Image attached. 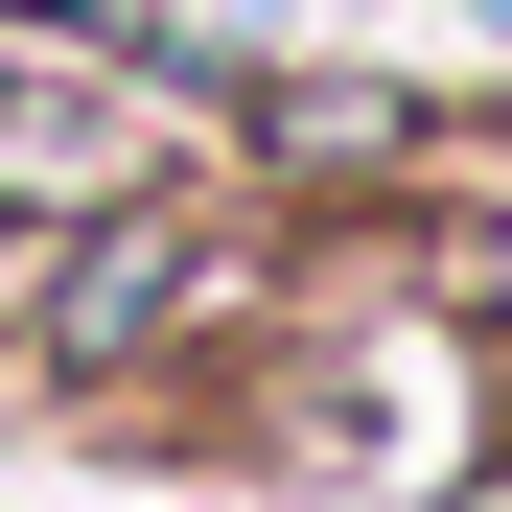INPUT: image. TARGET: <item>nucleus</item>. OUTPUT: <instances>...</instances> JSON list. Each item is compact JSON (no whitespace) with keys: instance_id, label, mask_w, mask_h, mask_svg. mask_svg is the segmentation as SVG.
Masks as SVG:
<instances>
[{"instance_id":"obj_1","label":"nucleus","mask_w":512,"mask_h":512,"mask_svg":"<svg viewBox=\"0 0 512 512\" xmlns=\"http://www.w3.org/2000/svg\"><path fill=\"white\" fill-rule=\"evenodd\" d=\"M187 303H210V233H117V256H70L47 326H70V350H140V326H187Z\"/></svg>"},{"instance_id":"obj_2","label":"nucleus","mask_w":512,"mask_h":512,"mask_svg":"<svg viewBox=\"0 0 512 512\" xmlns=\"http://www.w3.org/2000/svg\"><path fill=\"white\" fill-rule=\"evenodd\" d=\"M0 187H24V210H94L117 187V117L94 94H0Z\"/></svg>"}]
</instances>
